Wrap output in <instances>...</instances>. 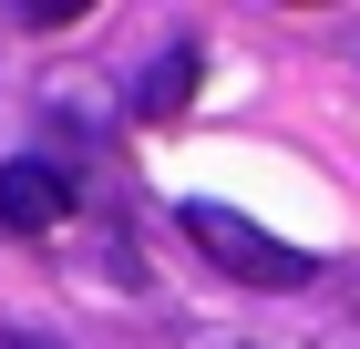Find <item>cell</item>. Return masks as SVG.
Here are the masks:
<instances>
[{"instance_id":"6da1fadb","label":"cell","mask_w":360,"mask_h":349,"mask_svg":"<svg viewBox=\"0 0 360 349\" xmlns=\"http://www.w3.org/2000/svg\"><path fill=\"white\" fill-rule=\"evenodd\" d=\"M186 237L206 246L226 277H248V288H299V277H319V257H309V246H278L257 216L217 206V195H195V206H186Z\"/></svg>"},{"instance_id":"7a4b0ae2","label":"cell","mask_w":360,"mask_h":349,"mask_svg":"<svg viewBox=\"0 0 360 349\" xmlns=\"http://www.w3.org/2000/svg\"><path fill=\"white\" fill-rule=\"evenodd\" d=\"M62 206H72V175H62L52 154H11L0 164V226H11V237L62 226Z\"/></svg>"},{"instance_id":"3957f363","label":"cell","mask_w":360,"mask_h":349,"mask_svg":"<svg viewBox=\"0 0 360 349\" xmlns=\"http://www.w3.org/2000/svg\"><path fill=\"white\" fill-rule=\"evenodd\" d=\"M186 93H195V52H186V41H175L155 72H134V103H144V113H175Z\"/></svg>"}]
</instances>
